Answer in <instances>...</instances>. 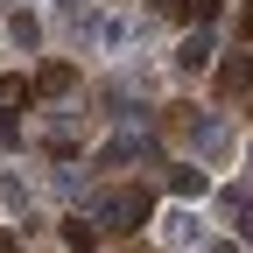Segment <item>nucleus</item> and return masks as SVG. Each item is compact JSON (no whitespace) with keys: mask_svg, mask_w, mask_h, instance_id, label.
Returning <instances> with one entry per match:
<instances>
[{"mask_svg":"<svg viewBox=\"0 0 253 253\" xmlns=\"http://www.w3.org/2000/svg\"><path fill=\"white\" fill-rule=\"evenodd\" d=\"M0 148H21V126H14V113H0Z\"/></svg>","mask_w":253,"mask_h":253,"instance_id":"13","label":"nucleus"},{"mask_svg":"<svg viewBox=\"0 0 253 253\" xmlns=\"http://www.w3.org/2000/svg\"><path fill=\"white\" fill-rule=\"evenodd\" d=\"M183 14H190V21H197V28H204V21L218 14V0H183Z\"/></svg>","mask_w":253,"mask_h":253,"instance_id":"12","label":"nucleus"},{"mask_svg":"<svg viewBox=\"0 0 253 253\" xmlns=\"http://www.w3.org/2000/svg\"><path fill=\"white\" fill-rule=\"evenodd\" d=\"M7 36H14L21 49H36V42H42V21H36V14H14V21H7Z\"/></svg>","mask_w":253,"mask_h":253,"instance_id":"9","label":"nucleus"},{"mask_svg":"<svg viewBox=\"0 0 253 253\" xmlns=\"http://www.w3.org/2000/svg\"><path fill=\"white\" fill-rule=\"evenodd\" d=\"M148 211H155V197L141 183H126V190H106V197L91 204V225H99V232H141Z\"/></svg>","mask_w":253,"mask_h":253,"instance_id":"1","label":"nucleus"},{"mask_svg":"<svg viewBox=\"0 0 253 253\" xmlns=\"http://www.w3.org/2000/svg\"><path fill=\"white\" fill-rule=\"evenodd\" d=\"M21 99H36V84H28V78H0V113H14Z\"/></svg>","mask_w":253,"mask_h":253,"instance_id":"8","label":"nucleus"},{"mask_svg":"<svg viewBox=\"0 0 253 253\" xmlns=\"http://www.w3.org/2000/svg\"><path fill=\"white\" fill-rule=\"evenodd\" d=\"M197 239H204L197 211H176V218H169V246H197Z\"/></svg>","mask_w":253,"mask_h":253,"instance_id":"7","label":"nucleus"},{"mask_svg":"<svg viewBox=\"0 0 253 253\" xmlns=\"http://www.w3.org/2000/svg\"><path fill=\"white\" fill-rule=\"evenodd\" d=\"M218 91H225V99H246L253 91V56H225L218 63Z\"/></svg>","mask_w":253,"mask_h":253,"instance_id":"2","label":"nucleus"},{"mask_svg":"<svg viewBox=\"0 0 253 253\" xmlns=\"http://www.w3.org/2000/svg\"><path fill=\"white\" fill-rule=\"evenodd\" d=\"M169 190H176V197H204V190H211V176H204L197 162H183V169L169 176Z\"/></svg>","mask_w":253,"mask_h":253,"instance_id":"6","label":"nucleus"},{"mask_svg":"<svg viewBox=\"0 0 253 253\" xmlns=\"http://www.w3.org/2000/svg\"><path fill=\"white\" fill-rule=\"evenodd\" d=\"M155 7H162V0H155Z\"/></svg>","mask_w":253,"mask_h":253,"instance_id":"17","label":"nucleus"},{"mask_svg":"<svg viewBox=\"0 0 253 253\" xmlns=\"http://www.w3.org/2000/svg\"><path fill=\"white\" fill-rule=\"evenodd\" d=\"M246 232H253V225H246Z\"/></svg>","mask_w":253,"mask_h":253,"instance_id":"18","label":"nucleus"},{"mask_svg":"<svg viewBox=\"0 0 253 253\" xmlns=\"http://www.w3.org/2000/svg\"><path fill=\"white\" fill-rule=\"evenodd\" d=\"M246 169H253V148H246Z\"/></svg>","mask_w":253,"mask_h":253,"instance_id":"16","label":"nucleus"},{"mask_svg":"<svg viewBox=\"0 0 253 253\" xmlns=\"http://www.w3.org/2000/svg\"><path fill=\"white\" fill-rule=\"evenodd\" d=\"M204 63H211V36L197 28V36H183V42H176V71H204Z\"/></svg>","mask_w":253,"mask_h":253,"instance_id":"3","label":"nucleus"},{"mask_svg":"<svg viewBox=\"0 0 253 253\" xmlns=\"http://www.w3.org/2000/svg\"><path fill=\"white\" fill-rule=\"evenodd\" d=\"M0 253H21V239H14V232H0Z\"/></svg>","mask_w":253,"mask_h":253,"instance_id":"15","label":"nucleus"},{"mask_svg":"<svg viewBox=\"0 0 253 253\" xmlns=\"http://www.w3.org/2000/svg\"><path fill=\"white\" fill-rule=\"evenodd\" d=\"M63 239H71L78 253H91V246H99V225H84V218H63Z\"/></svg>","mask_w":253,"mask_h":253,"instance_id":"10","label":"nucleus"},{"mask_svg":"<svg viewBox=\"0 0 253 253\" xmlns=\"http://www.w3.org/2000/svg\"><path fill=\"white\" fill-rule=\"evenodd\" d=\"M71 84H78V71H71V63H49V71L36 78V91H42V99H63Z\"/></svg>","mask_w":253,"mask_h":253,"instance_id":"5","label":"nucleus"},{"mask_svg":"<svg viewBox=\"0 0 253 253\" xmlns=\"http://www.w3.org/2000/svg\"><path fill=\"white\" fill-rule=\"evenodd\" d=\"M0 197H7V211H28V183L21 176H0Z\"/></svg>","mask_w":253,"mask_h":253,"instance_id":"11","label":"nucleus"},{"mask_svg":"<svg viewBox=\"0 0 253 253\" xmlns=\"http://www.w3.org/2000/svg\"><path fill=\"white\" fill-rule=\"evenodd\" d=\"M239 36H246V42H253V0H246V14H239Z\"/></svg>","mask_w":253,"mask_h":253,"instance_id":"14","label":"nucleus"},{"mask_svg":"<svg viewBox=\"0 0 253 253\" xmlns=\"http://www.w3.org/2000/svg\"><path fill=\"white\" fill-rule=\"evenodd\" d=\"M126 162H141V141H134V134H120V141L99 148V169H126Z\"/></svg>","mask_w":253,"mask_h":253,"instance_id":"4","label":"nucleus"}]
</instances>
